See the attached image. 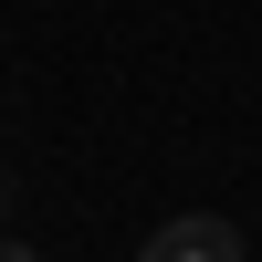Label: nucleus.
Returning a JSON list of instances; mask_svg holds the SVG:
<instances>
[{"label":"nucleus","instance_id":"nucleus-1","mask_svg":"<svg viewBox=\"0 0 262 262\" xmlns=\"http://www.w3.org/2000/svg\"><path fill=\"white\" fill-rule=\"evenodd\" d=\"M137 262H252V252H242V231H231L221 210H179V221L147 231V252H137Z\"/></svg>","mask_w":262,"mask_h":262},{"label":"nucleus","instance_id":"nucleus-2","mask_svg":"<svg viewBox=\"0 0 262 262\" xmlns=\"http://www.w3.org/2000/svg\"><path fill=\"white\" fill-rule=\"evenodd\" d=\"M0 262H32V242H11V231H0Z\"/></svg>","mask_w":262,"mask_h":262},{"label":"nucleus","instance_id":"nucleus-3","mask_svg":"<svg viewBox=\"0 0 262 262\" xmlns=\"http://www.w3.org/2000/svg\"><path fill=\"white\" fill-rule=\"evenodd\" d=\"M0 221H11V179H0Z\"/></svg>","mask_w":262,"mask_h":262}]
</instances>
